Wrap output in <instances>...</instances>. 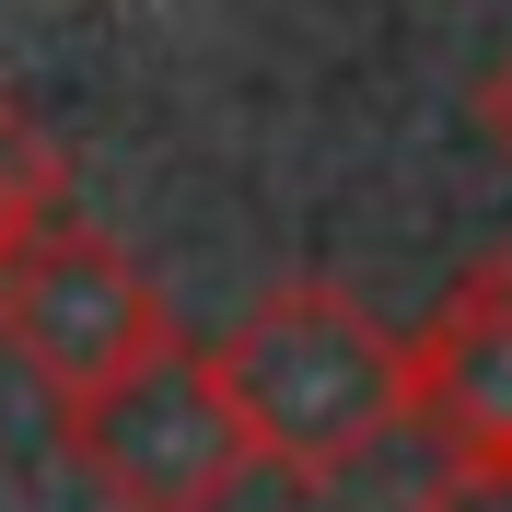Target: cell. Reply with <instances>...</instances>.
<instances>
[{
  "label": "cell",
  "mask_w": 512,
  "mask_h": 512,
  "mask_svg": "<svg viewBox=\"0 0 512 512\" xmlns=\"http://www.w3.org/2000/svg\"><path fill=\"white\" fill-rule=\"evenodd\" d=\"M210 373L245 419L256 466H280L291 489L350 478L373 443L408 431V338H384L373 303H350L338 280H280L268 303H245Z\"/></svg>",
  "instance_id": "cell-1"
},
{
  "label": "cell",
  "mask_w": 512,
  "mask_h": 512,
  "mask_svg": "<svg viewBox=\"0 0 512 512\" xmlns=\"http://www.w3.org/2000/svg\"><path fill=\"white\" fill-rule=\"evenodd\" d=\"M59 431H70V466L105 489V512H233V489L256 478L245 419L187 338H163L117 384L70 396Z\"/></svg>",
  "instance_id": "cell-2"
},
{
  "label": "cell",
  "mask_w": 512,
  "mask_h": 512,
  "mask_svg": "<svg viewBox=\"0 0 512 512\" xmlns=\"http://www.w3.org/2000/svg\"><path fill=\"white\" fill-rule=\"evenodd\" d=\"M0 338H12V361L70 408V396L117 384L140 350H163L175 315H163V291L140 280V256H128V245H105V233H82V222L59 210V222L0 268Z\"/></svg>",
  "instance_id": "cell-3"
},
{
  "label": "cell",
  "mask_w": 512,
  "mask_h": 512,
  "mask_svg": "<svg viewBox=\"0 0 512 512\" xmlns=\"http://www.w3.org/2000/svg\"><path fill=\"white\" fill-rule=\"evenodd\" d=\"M408 419L443 454H512V256L466 268L408 338Z\"/></svg>",
  "instance_id": "cell-4"
},
{
  "label": "cell",
  "mask_w": 512,
  "mask_h": 512,
  "mask_svg": "<svg viewBox=\"0 0 512 512\" xmlns=\"http://www.w3.org/2000/svg\"><path fill=\"white\" fill-rule=\"evenodd\" d=\"M59 222V152L35 140V117L0 94V268L35 245V233Z\"/></svg>",
  "instance_id": "cell-5"
},
{
  "label": "cell",
  "mask_w": 512,
  "mask_h": 512,
  "mask_svg": "<svg viewBox=\"0 0 512 512\" xmlns=\"http://www.w3.org/2000/svg\"><path fill=\"white\" fill-rule=\"evenodd\" d=\"M419 512H512V454H443Z\"/></svg>",
  "instance_id": "cell-6"
},
{
  "label": "cell",
  "mask_w": 512,
  "mask_h": 512,
  "mask_svg": "<svg viewBox=\"0 0 512 512\" xmlns=\"http://www.w3.org/2000/svg\"><path fill=\"white\" fill-rule=\"evenodd\" d=\"M489 140H501V152H512V70H501V82H489Z\"/></svg>",
  "instance_id": "cell-7"
}]
</instances>
